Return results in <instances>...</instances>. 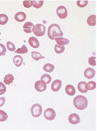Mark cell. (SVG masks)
<instances>
[{
  "instance_id": "4dcf8cb0",
  "label": "cell",
  "mask_w": 97,
  "mask_h": 131,
  "mask_svg": "<svg viewBox=\"0 0 97 131\" xmlns=\"http://www.w3.org/2000/svg\"><path fill=\"white\" fill-rule=\"evenodd\" d=\"M6 91V87L3 83L0 82V95L4 94Z\"/></svg>"
},
{
  "instance_id": "5b68a950",
  "label": "cell",
  "mask_w": 97,
  "mask_h": 131,
  "mask_svg": "<svg viewBox=\"0 0 97 131\" xmlns=\"http://www.w3.org/2000/svg\"><path fill=\"white\" fill-rule=\"evenodd\" d=\"M56 116L55 111L52 108H48L44 111V117L47 120L50 121L54 120Z\"/></svg>"
},
{
  "instance_id": "8992f818",
  "label": "cell",
  "mask_w": 97,
  "mask_h": 131,
  "mask_svg": "<svg viewBox=\"0 0 97 131\" xmlns=\"http://www.w3.org/2000/svg\"><path fill=\"white\" fill-rule=\"evenodd\" d=\"M57 15L61 19L65 18L68 15V11L67 8L63 6L58 7L56 10Z\"/></svg>"
},
{
  "instance_id": "6da1fadb",
  "label": "cell",
  "mask_w": 97,
  "mask_h": 131,
  "mask_svg": "<svg viewBox=\"0 0 97 131\" xmlns=\"http://www.w3.org/2000/svg\"><path fill=\"white\" fill-rule=\"evenodd\" d=\"M63 32L59 25L56 24L51 25L48 29L47 35L50 39L54 40L56 37H62Z\"/></svg>"
},
{
  "instance_id": "d590c367",
  "label": "cell",
  "mask_w": 97,
  "mask_h": 131,
  "mask_svg": "<svg viewBox=\"0 0 97 131\" xmlns=\"http://www.w3.org/2000/svg\"><path fill=\"white\" fill-rule=\"evenodd\" d=\"M1 35V32L0 31V35Z\"/></svg>"
},
{
  "instance_id": "1f68e13d",
  "label": "cell",
  "mask_w": 97,
  "mask_h": 131,
  "mask_svg": "<svg viewBox=\"0 0 97 131\" xmlns=\"http://www.w3.org/2000/svg\"><path fill=\"white\" fill-rule=\"evenodd\" d=\"M77 6L80 7H85L88 3V1H77Z\"/></svg>"
},
{
  "instance_id": "603a6c76",
  "label": "cell",
  "mask_w": 97,
  "mask_h": 131,
  "mask_svg": "<svg viewBox=\"0 0 97 131\" xmlns=\"http://www.w3.org/2000/svg\"><path fill=\"white\" fill-rule=\"evenodd\" d=\"M85 89L87 90H91L96 88V83L94 81H90L86 83L85 86Z\"/></svg>"
},
{
  "instance_id": "e0dca14e",
  "label": "cell",
  "mask_w": 97,
  "mask_h": 131,
  "mask_svg": "<svg viewBox=\"0 0 97 131\" xmlns=\"http://www.w3.org/2000/svg\"><path fill=\"white\" fill-rule=\"evenodd\" d=\"M23 59L22 57L20 55H16L13 58V62L16 66L20 67L23 62Z\"/></svg>"
},
{
  "instance_id": "4316f807",
  "label": "cell",
  "mask_w": 97,
  "mask_h": 131,
  "mask_svg": "<svg viewBox=\"0 0 97 131\" xmlns=\"http://www.w3.org/2000/svg\"><path fill=\"white\" fill-rule=\"evenodd\" d=\"M7 114L3 110H0V122H5L8 119Z\"/></svg>"
},
{
  "instance_id": "9a60e30c",
  "label": "cell",
  "mask_w": 97,
  "mask_h": 131,
  "mask_svg": "<svg viewBox=\"0 0 97 131\" xmlns=\"http://www.w3.org/2000/svg\"><path fill=\"white\" fill-rule=\"evenodd\" d=\"M51 80V77L50 75L48 74H44L41 77L40 82L42 84L46 85L50 83Z\"/></svg>"
},
{
  "instance_id": "5bb4252c",
  "label": "cell",
  "mask_w": 97,
  "mask_h": 131,
  "mask_svg": "<svg viewBox=\"0 0 97 131\" xmlns=\"http://www.w3.org/2000/svg\"><path fill=\"white\" fill-rule=\"evenodd\" d=\"M26 15L25 13L19 12L16 13L15 15V18L16 21L19 22H21L25 21L26 18Z\"/></svg>"
},
{
  "instance_id": "277c9868",
  "label": "cell",
  "mask_w": 97,
  "mask_h": 131,
  "mask_svg": "<svg viewBox=\"0 0 97 131\" xmlns=\"http://www.w3.org/2000/svg\"><path fill=\"white\" fill-rule=\"evenodd\" d=\"M31 112L34 117H39L42 114V106L39 104H35L31 107Z\"/></svg>"
},
{
  "instance_id": "7c38bea8",
  "label": "cell",
  "mask_w": 97,
  "mask_h": 131,
  "mask_svg": "<svg viewBox=\"0 0 97 131\" xmlns=\"http://www.w3.org/2000/svg\"><path fill=\"white\" fill-rule=\"evenodd\" d=\"M28 43L31 47L35 49L38 48L39 47V42L37 38L35 37H32L30 38L28 40Z\"/></svg>"
},
{
  "instance_id": "83f0119b",
  "label": "cell",
  "mask_w": 97,
  "mask_h": 131,
  "mask_svg": "<svg viewBox=\"0 0 97 131\" xmlns=\"http://www.w3.org/2000/svg\"><path fill=\"white\" fill-rule=\"evenodd\" d=\"M65 50V47L64 46H61L58 44H56L55 46V50L56 53L57 54H61Z\"/></svg>"
},
{
  "instance_id": "7a4b0ae2",
  "label": "cell",
  "mask_w": 97,
  "mask_h": 131,
  "mask_svg": "<svg viewBox=\"0 0 97 131\" xmlns=\"http://www.w3.org/2000/svg\"><path fill=\"white\" fill-rule=\"evenodd\" d=\"M73 104L77 109L83 110L88 106V99L83 95H78L74 98Z\"/></svg>"
},
{
  "instance_id": "4fadbf2b",
  "label": "cell",
  "mask_w": 97,
  "mask_h": 131,
  "mask_svg": "<svg viewBox=\"0 0 97 131\" xmlns=\"http://www.w3.org/2000/svg\"><path fill=\"white\" fill-rule=\"evenodd\" d=\"M35 88L38 92H42L46 89L47 85L42 84L40 80H39L35 83Z\"/></svg>"
},
{
  "instance_id": "52a82bcc",
  "label": "cell",
  "mask_w": 97,
  "mask_h": 131,
  "mask_svg": "<svg viewBox=\"0 0 97 131\" xmlns=\"http://www.w3.org/2000/svg\"><path fill=\"white\" fill-rule=\"evenodd\" d=\"M69 122L73 125H76L80 122V118L79 114L76 113L71 114L68 117Z\"/></svg>"
},
{
  "instance_id": "484cf974",
  "label": "cell",
  "mask_w": 97,
  "mask_h": 131,
  "mask_svg": "<svg viewBox=\"0 0 97 131\" xmlns=\"http://www.w3.org/2000/svg\"><path fill=\"white\" fill-rule=\"evenodd\" d=\"M44 1H31V4L35 8H40L42 6Z\"/></svg>"
},
{
  "instance_id": "44dd1931",
  "label": "cell",
  "mask_w": 97,
  "mask_h": 131,
  "mask_svg": "<svg viewBox=\"0 0 97 131\" xmlns=\"http://www.w3.org/2000/svg\"><path fill=\"white\" fill-rule=\"evenodd\" d=\"M31 58L35 61H39L41 59L45 58V57L42 56V55L39 52L33 51L31 52Z\"/></svg>"
},
{
  "instance_id": "ba28073f",
  "label": "cell",
  "mask_w": 97,
  "mask_h": 131,
  "mask_svg": "<svg viewBox=\"0 0 97 131\" xmlns=\"http://www.w3.org/2000/svg\"><path fill=\"white\" fill-rule=\"evenodd\" d=\"M95 74V71L91 68H87L84 72V75L85 78L89 79H92L94 77Z\"/></svg>"
},
{
  "instance_id": "ac0fdd59",
  "label": "cell",
  "mask_w": 97,
  "mask_h": 131,
  "mask_svg": "<svg viewBox=\"0 0 97 131\" xmlns=\"http://www.w3.org/2000/svg\"><path fill=\"white\" fill-rule=\"evenodd\" d=\"M4 78V83L6 85H9L10 83H13V81L15 79L13 74H8L6 75L5 77Z\"/></svg>"
},
{
  "instance_id": "f1b7e54d",
  "label": "cell",
  "mask_w": 97,
  "mask_h": 131,
  "mask_svg": "<svg viewBox=\"0 0 97 131\" xmlns=\"http://www.w3.org/2000/svg\"><path fill=\"white\" fill-rule=\"evenodd\" d=\"M7 49L10 51H14L16 49V47L14 43L9 41L7 43Z\"/></svg>"
},
{
  "instance_id": "9c48e42d",
  "label": "cell",
  "mask_w": 97,
  "mask_h": 131,
  "mask_svg": "<svg viewBox=\"0 0 97 131\" xmlns=\"http://www.w3.org/2000/svg\"><path fill=\"white\" fill-rule=\"evenodd\" d=\"M23 30L26 33H31L35 28V26L32 23L27 22L24 24L23 27Z\"/></svg>"
},
{
  "instance_id": "8fae6325",
  "label": "cell",
  "mask_w": 97,
  "mask_h": 131,
  "mask_svg": "<svg viewBox=\"0 0 97 131\" xmlns=\"http://www.w3.org/2000/svg\"><path fill=\"white\" fill-rule=\"evenodd\" d=\"M55 40L59 46H63L68 45L70 43V40L67 38L63 37L55 38Z\"/></svg>"
},
{
  "instance_id": "d4e9b609",
  "label": "cell",
  "mask_w": 97,
  "mask_h": 131,
  "mask_svg": "<svg viewBox=\"0 0 97 131\" xmlns=\"http://www.w3.org/2000/svg\"><path fill=\"white\" fill-rule=\"evenodd\" d=\"M28 52L27 47L25 45H23L21 48H19L16 51H15V53L18 54H26Z\"/></svg>"
},
{
  "instance_id": "2e32d148",
  "label": "cell",
  "mask_w": 97,
  "mask_h": 131,
  "mask_svg": "<svg viewBox=\"0 0 97 131\" xmlns=\"http://www.w3.org/2000/svg\"><path fill=\"white\" fill-rule=\"evenodd\" d=\"M65 92L68 95L73 96L76 94V90L73 86L68 85L65 87Z\"/></svg>"
},
{
  "instance_id": "e575fe53",
  "label": "cell",
  "mask_w": 97,
  "mask_h": 131,
  "mask_svg": "<svg viewBox=\"0 0 97 131\" xmlns=\"http://www.w3.org/2000/svg\"><path fill=\"white\" fill-rule=\"evenodd\" d=\"M5 98L4 97H0V107L3 106L5 103Z\"/></svg>"
},
{
  "instance_id": "d6986e66",
  "label": "cell",
  "mask_w": 97,
  "mask_h": 131,
  "mask_svg": "<svg viewBox=\"0 0 97 131\" xmlns=\"http://www.w3.org/2000/svg\"><path fill=\"white\" fill-rule=\"evenodd\" d=\"M86 83L85 82H81L78 84V89L80 92L82 93H85L87 92L88 90L85 89V85Z\"/></svg>"
},
{
  "instance_id": "836d02e7",
  "label": "cell",
  "mask_w": 97,
  "mask_h": 131,
  "mask_svg": "<svg viewBox=\"0 0 97 131\" xmlns=\"http://www.w3.org/2000/svg\"><path fill=\"white\" fill-rule=\"evenodd\" d=\"M23 5L26 8H29L31 7V1H24L23 2Z\"/></svg>"
},
{
  "instance_id": "30bf717a",
  "label": "cell",
  "mask_w": 97,
  "mask_h": 131,
  "mask_svg": "<svg viewBox=\"0 0 97 131\" xmlns=\"http://www.w3.org/2000/svg\"><path fill=\"white\" fill-rule=\"evenodd\" d=\"M62 82L59 80H55L52 83L51 89L54 92H58L61 88Z\"/></svg>"
},
{
  "instance_id": "ffe728a7",
  "label": "cell",
  "mask_w": 97,
  "mask_h": 131,
  "mask_svg": "<svg viewBox=\"0 0 97 131\" xmlns=\"http://www.w3.org/2000/svg\"><path fill=\"white\" fill-rule=\"evenodd\" d=\"M87 23L89 26H94L96 25V15H92L88 18Z\"/></svg>"
},
{
  "instance_id": "f546056e",
  "label": "cell",
  "mask_w": 97,
  "mask_h": 131,
  "mask_svg": "<svg viewBox=\"0 0 97 131\" xmlns=\"http://www.w3.org/2000/svg\"><path fill=\"white\" fill-rule=\"evenodd\" d=\"M6 52V47L2 43H0V56H4Z\"/></svg>"
},
{
  "instance_id": "cb8c5ba5",
  "label": "cell",
  "mask_w": 97,
  "mask_h": 131,
  "mask_svg": "<svg viewBox=\"0 0 97 131\" xmlns=\"http://www.w3.org/2000/svg\"><path fill=\"white\" fill-rule=\"evenodd\" d=\"M9 18L4 14H0V25H5L8 22Z\"/></svg>"
},
{
  "instance_id": "7402d4cb",
  "label": "cell",
  "mask_w": 97,
  "mask_h": 131,
  "mask_svg": "<svg viewBox=\"0 0 97 131\" xmlns=\"http://www.w3.org/2000/svg\"><path fill=\"white\" fill-rule=\"evenodd\" d=\"M55 66L52 64L47 63L44 66L43 69L46 72L52 73L55 69Z\"/></svg>"
},
{
  "instance_id": "3957f363",
  "label": "cell",
  "mask_w": 97,
  "mask_h": 131,
  "mask_svg": "<svg viewBox=\"0 0 97 131\" xmlns=\"http://www.w3.org/2000/svg\"><path fill=\"white\" fill-rule=\"evenodd\" d=\"M46 28L45 26L41 24H37L35 26V28L33 31L36 36L41 37L45 34Z\"/></svg>"
},
{
  "instance_id": "d6a6232c",
  "label": "cell",
  "mask_w": 97,
  "mask_h": 131,
  "mask_svg": "<svg viewBox=\"0 0 97 131\" xmlns=\"http://www.w3.org/2000/svg\"><path fill=\"white\" fill-rule=\"evenodd\" d=\"M96 59V57L94 56H91L89 58V63L90 65L92 66H96V61L95 59Z\"/></svg>"
}]
</instances>
